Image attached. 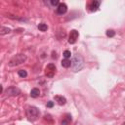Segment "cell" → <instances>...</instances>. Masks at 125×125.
<instances>
[{"instance_id":"1","label":"cell","mask_w":125,"mask_h":125,"mask_svg":"<svg viewBox=\"0 0 125 125\" xmlns=\"http://www.w3.org/2000/svg\"><path fill=\"white\" fill-rule=\"evenodd\" d=\"M71 67L73 71H79L83 69L84 67V60L80 55H76L73 57L71 61Z\"/></svg>"},{"instance_id":"2","label":"cell","mask_w":125,"mask_h":125,"mask_svg":"<svg viewBox=\"0 0 125 125\" xmlns=\"http://www.w3.org/2000/svg\"><path fill=\"white\" fill-rule=\"evenodd\" d=\"M26 61H27V56L25 54H18L9 61L8 66L9 67H17V66L24 64Z\"/></svg>"},{"instance_id":"3","label":"cell","mask_w":125,"mask_h":125,"mask_svg":"<svg viewBox=\"0 0 125 125\" xmlns=\"http://www.w3.org/2000/svg\"><path fill=\"white\" fill-rule=\"evenodd\" d=\"M39 114H40V111L36 107L31 106V107H28L27 108V116L30 121L36 120L39 117Z\"/></svg>"},{"instance_id":"4","label":"cell","mask_w":125,"mask_h":125,"mask_svg":"<svg viewBox=\"0 0 125 125\" xmlns=\"http://www.w3.org/2000/svg\"><path fill=\"white\" fill-rule=\"evenodd\" d=\"M56 71H57L56 66L54 64H49L45 68V75L47 77H53L56 74Z\"/></svg>"},{"instance_id":"5","label":"cell","mask_w":125,"mask_h":125,"mask_svg":"<svg viewBox=\"0 0 125 125\" xmlns=\"http://www.w3.org/2000/svg\"><path fill=\"white\" fill-rule=\"evenodd\" d=\"M4 94L6 96H18L21 94V90L18 88V87H15V86H11V87H8Z\"/></svg>"},{"instance_id":"6","label":"cell","mask_w":125,"mask_h":125,"mask_svg":"<svg viewBox=\"0 0 125 125\" xmlns=\"http://www.w3.org/2000/svg\"><path fill=\"white\" fill-rule=\"evenodd\" d=\"M78 36H79V33L77 30H75V29L71 30L70 33V36H69V43L74 44L76 42V40L78 39Z\"/></svg>"},{"instance_id":"7","label":"cell","mask_w":125,"mask_h":125,"mask_svg":"<svg viewBox=\"0 0 125 125\" xmlns=\"http://www.w3.org/2000/svg\"><path fill=\"white\" fill-rule=\"evenodd\" d=\"M67 11H68V6H67V4H65V3H60V4H59V6H58V8H57V13H58L59 15H64V14L67 13Z\"/></svg>"},{"instance_id":"8","label":"cell","mask_w":125,"mask_h":125,"mask_svg":"<svg viewBox=\"0 0 125 125\" xmlns=\"http://www.w3.org/2000/svg\"><path fill=\"white\" fill-rule=\"evenodd\" d=\"M54 99H55V101H56L59 105H61V106L65 105V104L67 103V99H66L65 97H62V96H60V95L55 96V97H54Z\"/></svg>"},{"instance_id":"9","label":"cell","mask_w":125,"mask_h":125,"mask_svg":"<svg viewBox=\"0 0 125 125\" xmlns=\"http://www.w3.org/2000/svg\"><path fill=\"white\" fill-rule=\"evenodd\" d=\"M71 120H72L71 115L68 113V114H66V116L64 117V119L62 120V125H70L71 123Z\"/></svg>"},{"instance_id":"10","label":"cell","mask_w":125,"mask_h":125,"mask_svg":"<svg viewBox=\"0 0 125 125\" xmlns=\"http://www.w3.org/2000/svg\"><path fill=\"white\" fill-rule=\"evenodd\" d=\"M100 4H101V2H100V1H97V0H94V1L91 3V5H90L91 11H93V12L97 11V10L99 9V7H100Z\"/></svg>"},{"instance_id":"11","label":"cell","mask_w":125,"mask_h":125,"mask_svg":"<svg viewBox=\"0 0 125 125\" xmlns=\"http://www.w3.org/2000/svg\"><path fill=\"white\" fill-rule=\"evenodd\" d=\"M71 66V61H70L69 59H65V60L62 61V67L68 69V68H70Z\"/></svg>"},{"instance_id":"12","label":"cell","mask_w":125,"mask_h":125,"mask_svg":"<svg viewBox=\"0 0 125 125\" xmlns=\"http://www.w3.org/2000/svg\"><path fill=\"white\" fill-rule=\"evenodd\" d=\"M39 94H40V90H39L38 88H33V89H31V91H30V96H31L32 98H37V97L39 96Z\"/></svg>"},{"instance_id":"13","label":"cell","mask_w":125,"mask_h":125,"mask_svg":"<svg viewBox=\"0 0 125 125\" xmlns=\"http://www.w3.org/2000/svg\"><path fill=\"white\" fill-rule=\"evenodd\" d=\"M11 32V29L9 27H1V29H0V34L1 35H4V34H7V33H10Z\"/></svg>"},{"instance_id":"14","label":"cell","mask_w":125,"mask_h":125,"mask_svg":"<svg viewBox=\"0 0 125 125\" xmlns=\"http://www.w3.org/2000/svg\"><path fill=\"white\" fill-rule=\"evenodd\" d=\"M18 74H19V76H21L22 78H25V77L27 76V72L25 70H20V71H18Z\"/></svg>"},{"instance_id":"15","label":"cell","mask_w":125,"mask_h":125,"mask_svg":"<svg viewBox=\"0 0 125 125\" xmlns=\"http://www.w3.org/2000/svg\"><path fill=\"white\" fill-rule=\"evenodd\" d=\"M38 28H39V30H41V31H46V30L48 29V26H47L46 24H39Z\"/></svg>"},{"instance_id":"16","label":"cell","mask_w":125,"mask_h":125,"mask_svg":"<svg viewBox=\"0 0 125 125\" xmlns=\"http://www.w3.org/2000/svg\"><path fill=\"white\" fill-rule=\"evenodd\" d=\"M114 34H115V32H114L112 29H108V30H107V36H108V37H113V36H114Z\"/></svg>"},{"instance_id":"17","label":"cell","mask_w":125,"mask_h":125,"mask_svg":"<svg viewBox=\"0 0 125 125\" xmlns=\"http://www.w3.org/2000/svg\"><path fill=\"white\" fill-rule=\"evenodd\" d=\"M71 51H69V50H66V51L64 52V57H65L66 59H69V58H71Z\"/></svg>"},{"instance_id":"18","label":"cell","mask_w":125,"mask_h":125,"mask_svg":"<svg viewBox=\"0 0 125 125\" xmlns=\"http://www.w3.org/2000/svg\"><path fill=\"white\" fill-rule=\"evenodd\" d=\"M6 17H7V18H10V19H13V20H20V21H24L23 19H20V18H18V17H15L14 15H7Z\"/></svg>"},{"instance_id":"19","label":"cell","mask_w":125,"mask_h":125,"mask_svg":"<svg viewBox=\"0 0 125 125\" xmlns=\"http://www.w3.org/2000/svg\"><path fill=\"white\" fill-rule=\"evenodd\" d=\"M59 4H60L59 0H51V5H53V6L58 5V6H59Z\"/></svg>"},{"instance_id":"20","label":"cell","mask_w":125,"mask_h":125,"mask_svg":"<svg viewBox=\"0 0 125 125\" xmlns=\"http://www.w3.org/2000/svg\"><path fill=\"white\" fill-rule=\"evenodd\" d=\"M53 106H54V102L49 101V102L47 103V107H53Z\"/></svg>"},{"instance_id":"21","label":"cell","mask_w":125,"mask_h":125,"mask_svg":"<svg viewBox=\"0 0 125 125\" xmlns=\"http://www.w3.org/2000/svg\"><path fill=\"white\" fill-rule=\"evenodd\" d=\"M123 125H125V122H124V124H123Z\"/></svg>"}]
</instances>
